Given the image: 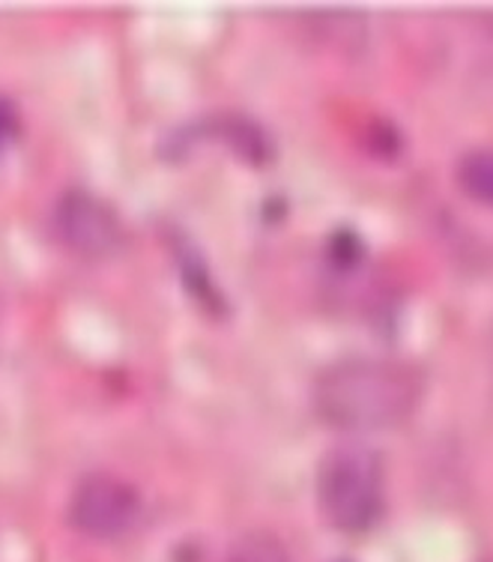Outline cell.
I'll list each match as a JSON object with an SVG mask.
<instances>
[{"label":"cell","instance_id":"cell-6","mask_svg":"<svg viewBox=\"0 0 493 562\" xmlns=\"http://www.w3.org/2000/svg\"><path fill=\"white\" fill-rule=\"evenodd\" d=\"M222 562H290L288 548L279 536L272 532H246L227 548L225 560Z\"/></svg>","mask_w":493,"mask_h":562},{"label":"cell","instance_id":"cell-2","mask_svg":"<svg viewBox=\"0 0 493 562\" xmlns=\"http://www.w3.org/2000/svg\"><path fill=\"white\" fill-rule=\"evenodd\" d=\"M321 515L338 532H365L374 527L386 503L383 461L365 443H344L326 452L317 473Z\"/></svg>","mask_w":493,"mask_h":562},{"label":"cell","instance_id":"cell-5","mask_svg":"<svg viewBox=\"0 0 493 562\" xmlns=\"http://www.w3.org/2000/svg\"><path fill=\"white\" fill-rule=\"evenodd\" d=\"M458 183L472 201L493 206V150H470L458 162Z\"/></svg>","mask_w":493,"mask_h":562},{"label":"cell","instance_id":"cell-1","mask_svg":"<svg viewBox=\"0 0 493 562\" xmlns=\"http://www.w3.org/2000/svg\"><path fill=\"white\" fill-rule=\"evenodd\" d=\"M425 395V378L401 359L354 357L323 368L314 411L341 431H383L410 419Z\"/></svg>","mask_w":493,"mask_h":562},{"label":"cell","instance_id":"cell-4","mask_svg":"<svg viewBox=\"0 0 493 562\" xmlns=\"http://www.w3.org/2000/svg\"><path fill=\"white\" fill-rule=\"evenodd\" d=\"M54 234L85 258H105L123 239L117 213L90 192H66L52 213Z\"/></svg>","mask_w":493,"mask_h":562},{"label":"cell","instance_id":"cell-3","mask_svg":"<svg viewBox=\"0 0 493 562\" xmlns=\"http://www.w3.org/2000/svg\"><path fill=\"white\" fill-rule=\"evenodd\" d=\"M141 494L111 473L85 476L69 497V520L90 539H120L138 524Z\"/></svg>","mask_w":493,"mask_h":562}]
</instances>
